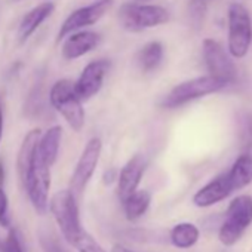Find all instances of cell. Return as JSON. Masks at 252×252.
<instances>
[{
  "label": "cell",
  "mask_w": 252,
  "mask_h": 252,
  "mask_svg": "<svg viewBox=\"0 0 252 252\" xmlns=\"http://www.w3.org/2000/svg\"><path fill=\"white\" fill-rule=\"evenodd\" d=\"M51 105L64 117L68 126L80 132L85 126V108L83 101L77 96L74 91V83L68 79L57 80L49 91Z\"/></svg>",
  "instance_id": "cell-1"
},
{
  "label": "cell",
  "mask_w": 252,
  "mask_h": 252,
  "mask_svg": "<svg viewBox=\"0 0 252 252\" xmlns=\"http://www.w3.org/2000/svg\"><path fill=\"white\" fill-rule=\"evenodd\" d=\"M48 211H51L65 242L71 245L73 240L83 230L82 222H80L79 200L74 197V194L68 189L60 190L51 197Z\"/></svg>",
  "instance_id": "cell-2"
},
{
  "label": "cell",
  "mask_w": 252,
  "mask_h": 252,
  "mask_svg": "<svg viewBox=\"0 0 252 252\" xmlns=\"http://www.w3.org/2000/svg\"><path fill=\"white\" fill-rule=\"evenodd\" d=\"M119 20L128 32H143L163 26L169 21V12L160 5L150 3H125L119 9Z\"/></svg>",
  "instance_id": "cell-3"
},
{
  "label": "cell",
  "mask_w": 252,
  "mask_h": 252,
  "mask_svg": "<svg viewBox=\"0 0 252 252\" xmlns=\"http://www.w3.org/2000/svg\"><path fill=\"white\" fill-rule=\"evenodd\" d=\"M21 186L27 191L34 211L40 215H45L49 206L51 166L40 159L36 150Z\"/></svg>",
  "instance_id": "cell-4"
},
{
  "label": "cell",
  "mask_w": 252,
  "mask_h": 252,
  "mask_svg": "<svg viewBox=\"0 0 252 252\" xmlns=\"http://www.w3.org/2000/svg\"><path fill=\"white\" fill-rule=\"evenodd\" d=\"M227 86L225 82L214 77V76H200L190 80H186L175 88L171 89V92L162 99L160 105L163 108H177L181 107L190 101L203 98L206 95L215 94Z\"/></svg>",
  "instance_id": "cell-5"
},
{
  "label": "cell",
  "mask_w": 252,
  "mask_h": 252,
  "mask_svg": "<svg viewBox=\"0 0 252 252\" xmlns=\"http://www.w3.org/2000/svg\"><path fill=\"white\" fill-rule=\"evenodd\" d=\"M252 222V197L242 194L234 197L225 214V220L220 228V240L225 246H233L243 236Z\"/></svg>",
  "instance_id": "cell-6"
},
{
  "label": "cell",
  "mask_w": 252,
  "mask_h": 252,
  "mask_svg": "<svg viewBox=\"0 0 252 252\" xmlns=\"http://www.w3.org/2000/svg\"><path fill=\"white\" fill-rule=\"evenodd\" d=\"M252 43V20L248 9L240 3L228 6V54L243 58Z\"/></svg>",
  "instance_id": "cell-7"
},
{
  "label": "cell",
  "mask_w": 252,
  "mask_h": 252,
  "mask_svg": "<svg viewBox=\"0 0 252 252\" xmlns=\"http://www.w3.org/2000/svg\"><path fill=\"white\" fill-rule=\"evenodd\" d=\"M102 153V141L98 137H92L83 147L82 155L76 163L74 172L70 178L68 190L74 194L77 200L83 196V191L86 186L89 184L91 178L94 177V172L98 166L99 158Z\"/></svg>",
  "instance_id": "cell-8"
},
{
  "label": "cell",
  "mask_w": 252,
  "mask_h": 252,
  "mask_svg": "<svg viewBox=\"0 0 252 252\" xmlns=\"http://www.w3.org/2000/svg\"><path fill=\"white\" fill-rule=\"evenodd\" d=\"M113 3L114 0H92L89 5H85L73 11L61 24L57 34V40L61 42L68 34L96 24L110 11Z\"/></svg>",
  "instance_id": "cell-9"
},
{
  "label": "cell",
  "mask_w": 252,
  "mask_h": 252,
  "mask_svg": "<svg viewBox=\"0 0 252 252\" xmlns=\"http://www.w3.org/2000/svg\"><path fill=\"white\" fill-rule=\"evenodd\" d=\"M205 64L209 70V74L225 82L227 85L234 82L236 79V67L225 52L222 45L214 39H205L202 43Z\"/></svg>",
  "instance_id": "cell-10"
},
{
  "label": "cell",
  "mask_w": 252,
  "mask_h": 252,
  "mask_svg": "<svg viewBox=\"0 0 252 252\" xmlns=\"http://www.w3.org/2000/svg\"><path fill=\"white\" fill-rule=\"evenodd\" d=\"M110 71V61L108 60H95L85 65L79 79L74 82V91L77 96L85 102L95 96L105 80V76Z\"/></svg>",
  "instance_id": "cell-11"
},
{
  "label": "cell",
  "mask_w": 252,
  "mask_h": 252,
  "mask_svg": "<svg viewBox=\"0 0 252 252\" xmlns=\"http://www.w3.org/2000/svg\"><path fill=\"white\" fill-rule=\"evenodd\" d=\"M146 169H147V160L141 155L132 156L125 163V166L120 169L117 175V194L120 200H125L129 194L138 190V186L143 180Z\"/></svg>",
  "instance_id": "cell-12"
},
{
  "label": "cell",
  "mask_w": 252,
  "mask_h": 252,
  "mask_svg": "<svg viewBox=\"0 0 252 252\" xmlns=\"http://www.w3.org/2000/svg\"><path fill=\"white\" fill-rule=\"evenodd\" d=\"M61 55L64 60H77L89 52H92L99 45V34L91 30H79L63 39Z\"/></svg>",
  "instance_id": "cell-13"
},
{
  "label": "cell",
  "mask_w": 252,
  "mask_h": 252,
  "mask_svg": "<svg viewBox=\"0 0 252 252\" xmlns=\"http://www.w3.org/2000/svg\"><path fill=\"white\" fill-rule=\"evenodd\" d=\"M233 193L231 184L228 181L227 174H222L212 181H209L206 186H203L194 196H193V203L199 208H208L212 206L225 197H228Z\"/></svg>",
  "instance_id": "cell-14"
},
{
  "label": "cell",
  "mask_w": 252,
  "mask_h": 252,
  "mask_svg": "<svg viewBox=\"0 0 252 252\" xmlns=\"http://www.w3.org/2000/svg\"><path fill=\"white\" fill-rule=\"evenodd\" d=\"M54 11H55L54 2H43V3L34 6L33 9H30L23 17V20L18 26V32H17L18 42L21 45L26 43L36 33V30L54 14Z\"/></svg>",
  "instance_id": "cell-15"
},
{
  "label": "cell",
  "mask_w": 252,
  "mask_h": 252,
  "mask_svg": "<svg viewBox=\"0 0 252 252\" xmlns=\"http://www.w3.org/2000/svg\"><path fill=\"white\" fill-rule=\"evenodd\" d=\"M63 140V128L58 125L52 126L43 134H40V138L36 146V152L40 156V159L48 163L51 168L57 162L58 153H60V146Z\"/></svg>",
  "instance_id": "cell-16"
},
{
  "label": "cell",
  "mask_w": 252,
  "mask_h": 252,
  "mask_svg": "<svg viewBox=\"0 0 252 252\" xmlns=\"http://www.w3.org/2000/svg\"><path fill=\"white\" fill-rule=\"evenodd\" d=\"M233 191H237L252 183V155H240L228 172H225Z\"/></svg>",
  "instance_id": "cell-17"
},
{
  "label": "cell",
  "mask_w": 252,
  "mask_h": 252,
  "mask_svg": "<svg viewBox=\"0 0 252 252\" xmlns=\"http://www.w3.org/2000/svg\"><path fill=\"white\" fill-rule=\"evenodd\" d=\"M40 134H42L40 129H32L30 132H27V135L24 137V140L20 146L18 156H17V172H18V178H20L21 184L26 178L29 166L32 163V159H33L37 141L40 138Z\"/></svg>",
  "instance_id": "cell-18"
},
{
  "label": "cell",
  "mask_w": 252,
  "mask_h": 252,
  "mask_svg": "<svg viewBox=\"0 0 252 252\" xmlns=\"http://www.w3.org/2000/svg\"><path fill=\"white\" fill-rule=\"evenodd\" d=\"M122 202H123V209H125L126 218L129 221H135V220L141 218L150 208L152 194L147 190L138 189Z\"/></svg>",
  "instance_id": "cell-19"
},
{
  "label": "cell",
  "mask_w": 252,
  "mask_h": 252,
  "mask_svg": "<svg viewBox=\"0 0 252 252\" xmlns=\"http://www.w3.org/2000/svg\"><path fill=\"white\" fill-rule=\"evenodd\" d=\"M163 60V45L158 40L146 43L137 54V64L143 73L156 70Z\"/></svg>",
  "instance_id": "cell-20"
},
{
  "label": "cell",
  "mask_w": 252,
  "mask_h": 252,
  "mask_svg": "<svg viewBox=\"0 0 252 252\" xmlns=\"http://www.w3.org/2000/svg\"><path fill=\"white\" fill-rule=\"evenodd\" d=\"M199 236H200L199 228L191 222L177 224L171 230V242L174 243V246L180 249H187L194 246L196 242L199 240Z\"/></svg>",
  "instance_id": "cell-21"
},
{
  "label": "cell",
  "mask_w": 252,
  "mask_h": 252,
  "mask_svg": "<svg viewBox=\"0 0 252 252\" xmlns=\"http://www.w3.org/2000/svg\"><path fill=\"white\" fill-rule=\"evenodd\" d=\"M73 248H76L77 252H107L85 228L82 230V233L73 240L71 243Z\"/></svg>",
  "instance_id": "cell-22"
},
{
  "label": "cell",
  "mask_w": 252,
  "mask_h": 252,
  "mask_svg": "<svg viewBox=\"0 0 252 252\" xmlns=\"http://www.w3.org/2000/svg\"><path fill=\"white\" fill-rule=\"evenodd\" d=\"M39 242L43 249V252H67L65 248L61 246L58 237L48 230H40L39 231Z\"/></svg>",
  "instance_id": "cell-23"
},
{
  "label": "cell",
  "mask_w": 252,
  "mask_h": 252,
  "mask_svg": "<svg viewBox=\"0 0 252 252\" xmlns=\"http://www.w3.org/2000/svg\"><path fill=\"white\" fill-rule=\"evenodd\" d=\"M0 249H2V252H24V248H23V243L17 230L14 228L9 230L3 242L0 243Z\"/></svg>",
  "instance_id": "cell-24"
},
{
  "label": "cell",
  "mask_w": 252,
  "mask_h": 252,
  "mask_svg": "<svg viewBox=\"0 0 252 252\" xmlns=\"http://www.w3.org/2000/svg\"><path fill=\"white\" fill-rule=\"evenodd\" d=\"M11 224V217H9V200L8 196L0 186V225L2 227H9Z\"/></svg>",
  "instance_id": "cell-25"
},
{
  "label": "cell",
  "mask_w": 252,
  "mask_h": 252,
  "mask_svg": "<svg viewBox=\"0 0 252 252\" xmlns=\"http://www.w3.org/2000/svg\"><path fill=\"white\" fill-rule=\"evenodd\" d=\"M3 128H5V120H3V105H2V101H0V143H2V138H3Z\"/></svg>",
  "instance_id": "cell-26"
},
{
  "label": "cell",
  "mask_w": 252,
  "mask_h": 252,
  "mask_svg": "<svg viewBox=\"0 0 252 252\" xmlns=\"http://www.w3.org/2000/svg\"><path fill=\"white\" fill-rule=\"evenodd\" d=\"M111 252H135V251H131V249H128L126 246H122V245H114L111 248Z\"/></svg>",
  "instance_id": "cell-27"
},
{
  "label": "cell",
  "mask_w": 252,
  "mask_h": 252,
  "mask_svg": "<svg viewBox=\"0 0 252 252\" xmlns=\"http://www.w3.org/2000/svg\"><path fill=\"white\" fill-rule=\"evenodd\" d=\"M5 181V166H3V160L0 159V186H3Z\"/></svg>",
  "instance_id": "cell-28"
}]
</instances>
